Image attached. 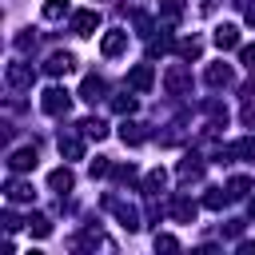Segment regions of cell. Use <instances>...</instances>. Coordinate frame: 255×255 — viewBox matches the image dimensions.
I'll return each instance as SVG.
<instances>
[{
	"label": "cell",
	"instance_id": "6da1fadb",
	"mask_svg": "<svg viewBox=\"0 0 255 255\" xmlns=\"http://www.w3.org/2000/svg\"><path fill=\"white\" fill-rule=\"evenodd\" d=\"M163 92H167V96H187V92H191V68H187V64H167V72H163Z\"/></svg>",
	"mask_w": 255,
	"mask_h": 255
},
{
	"label": "cell",
	"instance_id": "7a4b0ae2",
	"mask_svg": "<svg viewBox=\"0 0 255 255\" xmlns=\"http://www.w3.org/2000/svg\"><path fill=\"white\" fill-rule=\"evenodd\" d=\"M40 108H44L48 116H68V108H72V96H68L64 88H48V92L40 96Z\"/></svg>",
	"mask_w": 255,
	"mask_h": 255
},
{
	"label": "cell",
	"instance_id": "3957f363",
	"mask_svg": "<svg viewBox=\"0 0 255 255\" xmlns=\"http://www.w3.org/2000/svg\"><path fill=\"white\" fill-rule=\"evenodd\" d=\"M104 207H112V211H116V219H120V223H124L128 231H139V211H135L131 203H124V199L108 195V199H104Z\"/></svg>",
	"mask_w": 255,
	"mask_h": 255
},
{
	"label": "cell",
	"instance_id": "277c9868",
	"mask_svg": "<svg viewBox=\"0 0 255 255\" xmlns=\"http://www.w3.org/2000/svg\"><path fill=\"white\" fill-rule=\"evenodd\" d=\"M96 28H100V12H96V8L72 12V36H92Z\"/></svg>",
	"mask_w": 255,
	"mask_h": 255
},
{
	"label": "cell",
	"instance_id": "5b68a950",
	"mask_svg": "<svg viewBox=\"0 0 255 255\" xmlns=\"http://www.w3.org/2000/svg\"><path fill=\"white\" fill-rule=\"evenodd\" d=\"M151 84H155V68H151V64H135V68L128 72V88H131V92L143 96V92H151Z\"/></svg>",
	"mask_w": 255,
	"mask_h": 255
},
{
	"label": "cell",
	"instance_id": "8992f818",
	"mask_svg": "<svg viewBox=\"0 0 255 255\" xmlns=\"http://www.w3.org/2000/svg\"><path fill=\"white\" fill-rule=\"evenodd\" d=\"M219 159H223V163H227V159H255V135H243V139L219 147Z\"/></svg>",
	"mask_w": 255,
	"mask_h": 255
},
{
	"label": "cell",
	"instance_id": "52a82bcc",
	"mask_svg": "<svg viewBox=\"0 0 255 255\" xmlns=\"http://www.w3.org/2000/svg\"><path fill=\"white\" fill-rule=\"evenodd\" d=\"M203 80H207V88H231L235 84V72H231V64H207V72H203Z\"/></svg>",
	"mask_w": 255,
	"mask_h": 255
},
{
	"label": "cell",
	"instance_id": "ba28073f",
	"mask_svg": "<svg viewBox=\"0 0 255 255\" xmlns=\"http://www.w3.org/2000/svg\"><path fill=\"white\" fill-rule=\"evenodd\" d=\"M36 163H40L36 147H16V151L8 155V171H12V175H20V171H32Z\"/></svg>",
	"mask_w": 255,
	"mask_h": 255
},
{
	"label": "cell",
	"instance_id": "9c48e42d",
	"mask_svg": "<svg viewBox=\"0 0 255 255\" xmlns=\"http://www.w3.org/2000/svg\"><path fill=\"white\" fill-rule=\"evenodd\" d=\"M124 48H128V32H120V28H112V32H104V40H100V52H104L108 60H116V56H124Z\"/></svg>",
	"mask_w": 255,
	"mask_h": 255
},
{
	"label": "cell",
	"instance_id": "30bf717a",
	"mask_svg": "<svg viewBox=\"0 0 255 255\" xmlns=\"http://www.w3.org/2000/svg\"><path fill=\"white\" fill-rule=\"evenodd\" d=\"M8 84L12 88H32L36 84V72H32V64H24V60H16V64H8Z\"/></svg>",
	"mask_w": 255,
	"mask_h": 255
},
{
	"label": "cell",
	"instance_id": "8fae6325",
	"mask_svg": "<svg viewBox=\"0 0 255 255\" xmlns=\"http://www.w3.org/2000/svg\"><path fill=\"white\" fill-rule=\"evenodd\" d=\"M4 195H8V203H32L36 199L32 183H24V179H8L4 183Z\"/></svg>",
	"mask_w": 255,
	"mask_h": 255
},
{
	"label": "cell",
	"instance_id": "7c38bea8",
	"mask_svg": "<svg viewBox=\"0 0 255 255\" xmlns=\"http://www.w3.org/2000/svg\"><path fill=\"white\" fill-rule=\"evenodd\" d=\"M195 215H199V207H195L187 195H175V199H171V219H175V223H195Z\"/></svg>",
	"mask_w": 255,
	"mask_h": 255
},
{
	"label": "cell",
	"instance_id": "4fadbf2b",
	"mask_svg": "<svg viewBox=\"0 0 255 255\" xmlns=\"http://www.w3.org/2000/svg\"><path fill=\"white\" fill-rule=\"evenodd\" d=\"M72 68H76L72 52H52V56H48V64H44V72H48V76H68Z\"/></svg>",
	"mask_w": 255,
	"mask_h": 255
},
{
	"label": "cell",
	"instance_id": "5bb4252c",
	"mask_svg": "<svg viewBox=\"0 0 255 255\" xmlns=\"http://www.w3.org/2000/svg\"><path fill=\"white\" fill-rule=\"evenodd\" d=\"M120 139H124V143H131V147H139V143H143V139H147V128H143V124H135V120H128V116H124V124H120Z\"/></svg>",
	"mask_w": 255,
	"mask_h": 255
},
{
	"label": "cell",
	"instance_id": "9a60e30c",
	"mask_svg": "<svg viewBox=\"0 0 255 255\" xmlns=\"http://www.w3.org/2000/svg\"><path fill=\"white\" fill-rule=\"evenodd\" d=\"M48 187H52V191H60V195H68V191L76 187L72 167H56V171H48Z\"/></svg>",
	"mask_w": 255,
	"mask_h": 255
},
{
	"label": "cell",
	"instance_id": "2e32d148",
	"mask_svg": "<svg viewBox=\"0 0 255 255\" xmlns=\"http://www.w3.org/2000/svg\"><path fill=\"white\" fill-rule=\"evenodd\" d=\"M104 92H108V88H104V80H100V76H84V84H80V100H84V104L104 100Z\"/></svg>",
	"mask_w": 255,
	"mask_h": 255
},
{
	"label": "cell",
	"instance_id": "e0dca14e",
	"mask_svg": "<svg viewBox=\"0 0 255 255\" xmlns=\"http://www.w3.org/2000/svg\"><path fill=\"white\" fill-rule=\"evenodd\" d=\"M211 40H215V48H223V52H227V48H239V28H235V24H219Z\"/></svg>",
	"mask_w": 255,
	"mask_h": 255
},
{
	"label": "cell",
	"instance_id": "ac0fdd59",
	"mask_svg": "<svg viewBox=\"0 0 255 255\" xmlns=\"http://www.w3.org/2000/svg\"><path fill=\"white\" fill-rule=\"evenodd\" d=\"M199 175H203V159H199V155H191V151H187V155H183V159H179V179H183V183H187V179H199Z\"/></svg>",
	"mask_w": 255,
	"mask_h": 255
},
{
	"label": "cell",
	"instance_id": "d6986e66",
	"mask_svg": "<svg viewBox=\"0 0 255 255\" xmlns=\"http://www.w3.org/2000/svg\"><path fill=\"white\" fill-rule=\"evenodd\" d=\"M80 135H84V139H104V135H108V124L96 120V116H88V120H80Z\"/></svg>",
	"mask_w": 255,
	"mask_h": 255
},
{
	"label": "cell",
	"instance_id": "ffe728a7",
	"mask_svg": "<svg viewBox=\"0 0 255 255\" xmlns=\"http://www.w3.org/2000/svg\"><path fill=\"white\" fill-rule=\"evenodd\" d=\"M60 155L64 159H84V139L80 135H60Z\"/></svg>",
	"mask_w": 255,
	"mask_h": 255
},
{
	"label": "cell",
	"instance_id": "44dd1931",
	"mask_svg": "<svg viewBox=\"0 0 255 255\" xmlns=\"http://www.w3.org/2000/svg\"><path fill=\"white\" fill-rule=\"evenodd\" d=\"M24 227H28L36 239H48V235H52V219H48V215H28Z\"/></svg>",
	"mask_w": 255,
	"mask_h": 255
},
{
	"label": "cell",
	"instance_id": "7402d4cb",
	"mask_svg": "<svg viewBox=\"0 0 255 255\" xmlns=\"http://www.w3.org/2000/svg\"><path fill=\"white\" fill-rule=\"evenodd\" d=\"M175 52H179L183 60H195V56L203 52V44H199V36H183V40L175 44Z\"/></svg>",
	"mask_w": 255,
	"mask_h": 255
},
{
	"label": "cell",
	"instance_id": "603a6c76",
	"mask_svg": "<svg viewBox=\"0 0 255 255\" xmlns=\"http://www.w3.org/2000/svg\"><path fill=\"white\" fill-rule=\"evenodd\" d=\"M227 191H231V199H247L251 195V179L247 175H231L227 179Z\"/></svg>",
	"mask_w": 255,
	"mask_h": 255
},
{
	"label": "cell",
	"instance_id": "cb8c5ba5",
	"mask_svg": "<svg viewBox=\"0 0 255 255\" xmlns=\"http://www.w3.org/2000/svg\"><path fill=\"white\" fill-rule=\"evenodd\" d=\"M227 199H231V191H223V187H211V191L203 195V207H207V211H219Z\"/></svg>",
	"mask_w": 255,
	"mask_h": 255
},
{
	"label": "cell",
	"instance_id": "d4e9b609",
	"mask_svg": "<svg viewBox=\"0 0 255 255\" xmlns=\"http://www.w3.org/2000/svg\"><path fill=\"white\" fill-rule=\"evenodd\" d=\"M159 16H163L167 24H175V20L183 16V0H159Z\"/></svg>",
	"mask_w": 255,
	"mask_h": 255
},
{
	"label": "cell",
	"instance_id": "484cf974",
	"mask_svg": "<svg viewBox=\"0 0 255 255\" xmlns=\"http://www.w3.org/2000/svg\"><path fill=\"white\" fill-rule=\"evenodd\" d=\"M143 187H147L151 195H155V191H163V187H167V171H163V167H155V171H147V179H143Z\"/></svg>",
	"mask_w": 255,
	"mask_h": 255
},
{
	"label": "cell",
	"instance_id": "4316f807",
	"mask_svg": "<svg viewBox=\"0 0 255 255\" xmlns=\"http://www.w3.org/2000/svg\"><path fill=\"white\" fill-rule=\"evenodd\" d=\"M112 112L131 116V112H135V96H128V92H124V96H112Z\"/></svg>",
	"mask_w": 255,
	"mask_h": 255
},
{
	"label": "cell",
	"instance_id": "83f0119b",
	"mask_svg": "<svg viewBox=\"0 0 255 255\" xmlns=\"http://www.w3.org/2000/svg\"><path fill=\"white\" fill-rule=\"evenodd\" d=\"M64 12H68V0H48L44 4V20H60Z\"/></svg>",
	"mask_w": 255,
	"mask_h": 255
},
{
	"label": "cell",
	"instance_id": "f1b7e54d",
	"mask_svg": "<svg viewBox=\"0 0 255 255\" xmlns=\"http://www.w3.org/2000/svg\"><path fill=\"white\" fill-rule=\"evenodd\" d=\"M112 175H116L120 183H131V179H135V167H131V163H120V167H112Z\"/></svg>",
	"mask_w": 255,
	"mask_h": 255
},
{
	"label": "cell",
	"instance_id": "f546056e",
	"mask_svg": "<svg viewBox=\"0 0 255 255\" xmlns=\"http://www.w3.org/2000/svg\"><path fill=\"white\" fill-rule=\"evenodd\" d=\"M155 251H179V239L175 235H155Z\"/></svg>",
	"mask_w": 255,
	"mask_h": 255
},
{
	"label": "cell",
	"instance_id": "4dcf8cb0",
	"mask_svg": "<svg viewBox=\"0 0 255 255\" xmlns=\"http://www.w3.org/2000/svg\"><path fill=\"white\" fill-rule=\"evenodd\" d=\"M108 171H112V163H108L104 155H100V159H92V179H104Z\"/></svg>",
	"mask_w": 255,
	"mask_h": 255
},
{
	"label": "cell",
	"instance_id": "1f68e13d",
	"mask_svg": "<svg viewBox=\"0 0 255 255\" xmlns=\"http://www.w3.org/2000/svg\"><path fill=\"white\" fill-rule=\"evenodd\" d=\"M239 60H243V68L255 72V44H243V48H239Z\"/></svg>",
	"mask_w": 255,
	"mask_h": 255
},
{
	"label": "cell",
	"instance_id": "d6a6232c",
	"mask_svg": "<svg viewBox=\"0 0 255 255\" xmlns=\"http://www.w3.org/2000/svg\"><path fill=\"white\" fill-rule=\"evenodd\" d=\"M131 20H135V28H139V36H151V20H147L143 12H131Z\"/></svg>",
	"mask_w": 255,
	"mask_h": 255
},
{
	"label": "cell",
	"instance_id": "836d02e7",
	"mask_svg": "<svg viewBox=\"0 0 255 255\" xmlns=\"http://www.w3.org/2000/svg\"><path fill=\"white\" fill-rule=\"evenodd\" d=\"M32 44H36L32 32H20V36H16V52H32Z\"/></svg>",
	"mask_w": 255,
	"mask_h": 255
},
{
	"label": "cell",
	"instance_id": "e575fe53",
	"mask_svg": "<svg viewBox=\"0 0 255 255\" xmlns=\"http://www.w3.org/2000/svg\"><path fill=\"white\" fill-rule=\"evenodd\" d=\"M4 227H8V231H16V227H20V219H16L12 211H4Z\"/></svg>",
	"mask_w": 255,
	"mask_h": 255
},
{
	"label": "cell",
	"instance_id": "d590c367",
	"mask_svg": "<svg viewBox=\"0 0 255 255\" xmlns=\"http://www.w3.org/2000/svg\"><path fill=\"white\" fill-rule=\"evenodd\" d=\"M247 211H251V219H255V195H251V203H247Z\"/></svg>",
	"mask_w": 255,
	"mask_h": 255
}]
</instances>
